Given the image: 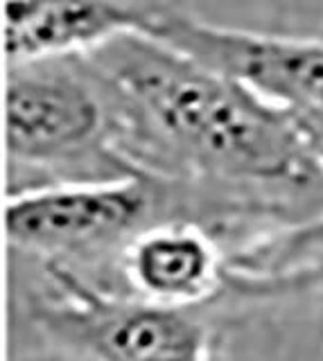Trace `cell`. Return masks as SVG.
I'll return each mask as SVG.
<instances>
[{
  "label": "cell",
  "mask_w": 323,
  "mask_h": 361,
  "mask_svg": "<svg viewBox=\"0 0 323 361\" xmlns=\"http://www.w3.org/2000/svg\"><path fill=\"white\" fill-rule=\"evenodd\" d=\"M97 75L127 109L210 174L253 183H305L312 161L292 111L150 34L91 52Z\"/></svg>",
  "instance_id": "1"
},
{
  "label": "cell",
  "mask_w": 323,
  "mask_h": 361,
  "mask_svg": "<svg viewBox=\"0 0 323 361\" xmlns=\"http://www.w3.org/2000/svg\"><path fill=\"white\" fill-rule=\"evenodd\" d=\"M109 93L95 68L80 75L63 71L59 59L9 66L5 109L12 165L82 167L84 180L140 174L109 145Z\"/></svg>",
  "instance_id": "2"
},
{
  "label": "cell",
  "mask_w": 323,
  "mask_h": 361,
  "mask_svg": "<svg viewBox=\"0 0 323 361\" xmlns=\"http://www.w3.org/2000/svg\"><path fill=\"white\" fill-rule=\"evenodd\" d=\"M54 296L37 321L54 341L93 361H208L206 327L183 307L114 296L63 262H48Z\"/></svg>",
  "instance_id": "3"
},
{
  "label": "cell",
  "mask_w": 323,
  "mask_h": 361,
  "mask_svg": "<svg viewBox=\"0 0 323 361\" xmlns=\"http://www.w3.org/2000/svg\"><path fill=\"white\" fill-rule=\"evenodd\" d=\"M159 201V183L147 172L46 185L9 197L5 231L9 242L25 251L91 253L147 231L145 221Z\"/></svg>",
  "instance_id": "4"
},
{
  "label": "cell",
  "mask_w": 323,
  "mask_h": 361,
  "mask_svg": "<svg viewBox=\"0 0 323 361\" xmlns=\"http://www.w3.org/2000/svg\"><path fill=\"white\" fill-rule=\"evenodd\" d=\"M150 37L238 79L285 111L323 113V37L224 27L168 5H161Z\"/></svg>",
  "instance_id": "5"
},
{
  "label": "cell",
  "mask_w": 323,
  "mask_h": 361,
  "mask_svg": "<svg viewBox=\"0 0 323 361\" xmlns=\"http://www.w3.org/2000/svg\"><path fill=\"white\" fill-rule=\"evenodd\" d=\"M161 5L7 3L3 45L9 66L91 54L127 34H150Z\"/></svg>",
  "instance_id": "6"
},
{
  "label": "cell",
  "mask_w": 323,
  "mask_h": 361,
  "mask_svg": "<svg viewBox=\"0 0 323 361\" xmlns=\"http://www.w3.org/2000/svg\"><path fill=\"white\" fill-rule=\"evenodd\" d=\"M125 274L145 300L188 310L215 291L221 259L215 244L193 226H154L131 237Z\"/></svg>",
  "instance_id": "7"
},
{
  "label": "cell",
  "mask_w": 323,
  "mask_h": 361,
  "mask_svg": "<svg viewBox=\"0 0 323 361\" xmlns=\"http://www.w3.org/2000/svg\"><path fill=\"white\" fill-rule=\"evenodd\" d=\"M228 276L251 287L298 285L323 276V212L242 248L228 259Z\"/></svg>",
  "instance_id": "8"
},
{
  "label": "cell",
  "mask_w": 323,
  "mask_h": 361,
  "mask_svg": "<svg viewBox=\"0 0 323 361\" xmlns=\"http://www.w3.org/2000/svg\"><path fill=\"white\" fill-rule=\"evenodd\" d=\"M292 113L298 122L300 133L305 138L312 161L323 172V113L319 111H292Z\"/></svg>",
  "instance_id": "9"
}]
</instances>
